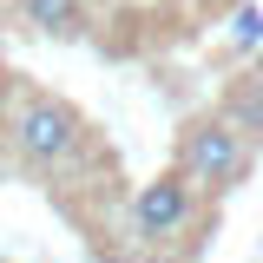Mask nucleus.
I'll return each instance as SVG.
<instances>
[{"mask_svg":"<svg viewBox=\"0 0 263 263\" xmlns=\"http://www.w3.org/2000/svg\"><path fill=\"white\" fill-rule=\"evenodd\" d=\"M79 145H86V119L66 99H53V92L20 99V112H13V152H20V164L60 171L66 158H79Z\"/></svg>","mask_w":263,"mask_h":263,"instance_id":"1","label":"nucleus"},{"mask_svg":"<svg viewBox=\"0 0 263 263\" xmlns=\"http://www.w3.org/2000/svg\"><path fill=\"white\" fill-rule=\"evenodd\" d=\"M250 171V145L224 125V119H191L178 132V178L191 191H230Z\"/></svg>","mask_w":263,"mask_h":263,"instance_id":"2","label":"nucleus"},{"mask_svg":"<svg viewBox=\"0 0 263 263\" xmlns=\"http://www.w3.org/2000/svg\"><path fill=\"white\" fill-rule=\"evenodd\" d=\"M191 217H197V191L178 178V171H164V178H152V184H138V197H132V230H138L145 243H171Z\"/></svg>","mask_w":263,"mask_h":263,"instance_id":"3","label":"nucleus"},{"mask_svg":"<svg viewBox=\"0 0 263 263\" xmlns=\"http://www.w3.org/2000/svg\"><path fill=\"white\" fill-rule=\"evenodd\" d=\"M20 20L46 40H79L86 33V7L79 0H20Z\"/></svg>","mask_w":263,"mask_h":263,"instance_id":"4","label":"nucleus"},{"mask_svg":"<svg viewBox=\"0 0 263 263\" xmlns=\"http://www.w3.org/2000/svg\"><path fill=\"white\" fill-rule=\"evenodd\" d=\"M217 119H224L243 145H257L263 138V79H237L224 92V112H217Z\"/></svg>","mask_w":263,"mask_h":263,"instance_id":"5","label":"nucleus"},{"mask_svg":"<svg viewBox=\"0 0 263 263\" xmlns=\"http://www.w3.org/2000/svg\"><path fill=\"white\" fill-rule=\"evenodd\" d=\"M230 46H237V53H263V7L243 0V7L230 13Z\"/></svg>","mask_w":263,"mask_h":263,"instance_id":"6","label":"nucleus"},{"mask_svg":"<svg viewBox=\"0 0 263 263\" xmlns=\"http://www.w3.org/2000/svg\"><path fill=\"white\" fill-rule=\"evenodd\" d=\"M197 7H211V13H224V7H243V0H197Z\"/></svg>","mask_w":263,"mask_h":263,"instance_id":"7","label":"nucleus"},{"mask_svg":"<svg viewBox=\"0 0 263 263\" xmlns=\"http://www.w3.org/2000/svg\"><path fill=\"white\" fill-rule=\"evenodd\" d=\"M0 105H7V66H0Z\"/></svg>","mask_w":263,"mask_h":263,"instance_id":"8","label":"nucleus"},{"mask_svg":"<svg viewBox=\"0 0 263 263\" xmlns=\"http://www.w3.org/2000/svg\"><path fill=\"white\" fill-rule=\"evenodd\" d=\"M257 79H263V72H257Z\"/></svg>","mask_w":263,"mask_h":263,"instance_id":"9","label":"nucleus"}]
</instances>
